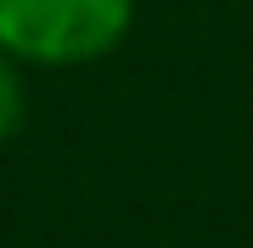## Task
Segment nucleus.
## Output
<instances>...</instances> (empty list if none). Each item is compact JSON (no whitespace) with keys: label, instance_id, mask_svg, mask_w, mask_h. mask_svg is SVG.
<instances>
[{"label":"nucleus","instance_id":"1","mask_svg":"<svg viewBox=\"0 0 253 248\" xmlns=\"http://www.w3.org/2000/svg\"><path fill=\"white\" fill-rule=\"evenodd\" d=\"M135 0H0V51L34 68H79L129 34Z\"/></svg>","mask_w":253,"mask_h":248},{"label":"nucleus","instance_id":"2","mask_svg":"<svg viewBox=\"0 0 253 248\" xmlns=\"http://www.w3.org/2000/svg\"><path fill=\"white\" fill-rule=\"evenodd\" d=\"M23 113H28V101H23V74H17V62L0 51V147L23 130Z\"/></svg>","mask_w":253,"mask_h":248}]
</instances>
